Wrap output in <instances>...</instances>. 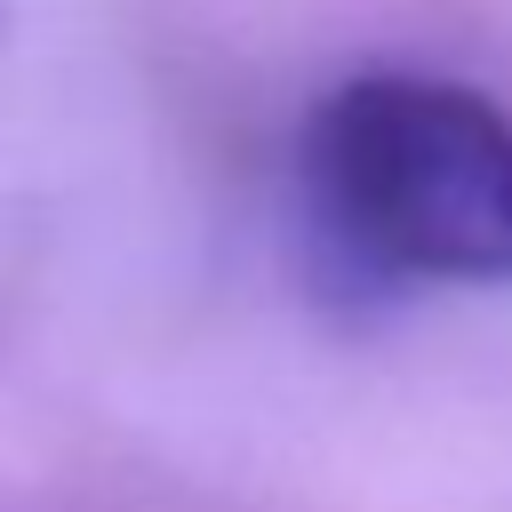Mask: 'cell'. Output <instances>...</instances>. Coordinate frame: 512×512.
Listing matches in <instances>:
<instances>
[{
	"label": "cell",
	"mask_w": 512,
	"mask_h": 512,
	"mask_svg": "<svg viewBox=\"0 0 512 512\" xmlns=\"http://www.w3.org/2000/svg\"><path fill=\"white\" fill-rule=\"evenodd\" d=\"M304 208L344 272L512 280V112L464 80L360 72L304 120Z\"/></svg>",
	"instance_id": "obj_1"
}]
</instances>
